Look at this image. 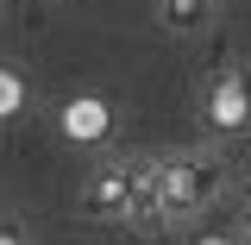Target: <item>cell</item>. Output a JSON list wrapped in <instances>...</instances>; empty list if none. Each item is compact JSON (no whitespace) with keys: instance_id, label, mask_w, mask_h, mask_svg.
Returning <instances> with one entry per match:
<instances>
[{"instance_id":"obj_4","label":"cell","mask_w":251,"mask_h":245,"mask_svg":"<svg viewBox=\"0 0 251 245\" xmlns=\"http://www.w3.org/2000/svg\"><path fill=\"white\" fill-rule=\"evenodd\" d=\"M157 13H163V26H170V31H201V26H214V0H157Z\"/></svg>"},{"instance_id":"obj_7","label":"cell","mask_w":251,"mask_h":245,"mask_svg":"<svg viewBox=\"0 0 251 245\" xmlns=\"http://www.w3.org/2000/svg\"><path fill=\"white\" fill-rule=\"evenodd\" d=\"M239 208H245V220H251V189H245V201H239Z\"/></svg>"},{"instance_id":"obj_1","label":"cell","mask_w":251,"mask_h":245,"mask_svg":"<svg viewBox=\"0 0 251 245\" xmlns=\"http://www.w3.org/2000/svg\"><path fill=\"white\" fill-rule=\"evenodd\" d=\"M226 189V157L214 151H176L157 163V201H163V220H188L201 214L207 201H220Z\"/></svg>"},{"instance_id":"obj_3","label":"cell","mask_w":251,"mask_h":245,"mask_svg":"<svg viewBox=\"0 0 251 245\" xmlns=\"http://www.w3.org/2000/svg\"><path fill=\"white\" fill-rule=\"evenodd\" d=\"M207 132H220V138H232V132H245L251 126V76L239 69V63H226L214 82H207Z\"/></svg>"},{"instance_id":"obj_5","label":"cell","mask_w":251,"mask_h":245,"mask_svg":"<svg viewBox=\"0 0 251 245\" xmlns=\"http://www.w3.org/2000/svg\"><path fill=\"white\" fill-rule=\"evenodd\" d=\"M25 107H31V88H25V76L6 63V69H0V120L13 126L19 113H25Z\"/></svg>"},{"instance_id":"obj_8","label":"cell","mask_w":251,"mask_h":245,"mask_svg":"<svg viewBox=\"0 0 251 245\" xmlns=\"http://www.w3.org/2000/svg\"><path fill=\"white\" fill-rule=\"evenodd\" d=\"M201 245H232V239H201Z\"/></svg>"},{"instance_id":"obj_6","label":"cell","mask_w":251,"mask_h":245,"mask_svg":"<svg viewBox=\"0 0 251 245\" xmlns=\"http://www.w3.org/2000/svg\"><path fill=\"white\" fill-rule=\"evenodd\" d=\"M0 245H31V239H25V226H19V220H6V226H0Z\"/></svg>"},{"instance_id":"obj_2","label":"cell","mask_w":251,"mask_h":245,"mask_svg":"<svg viewBox=\"0 0 251 245\" xmlns=\"http://www.w3.org/2000/svg\"><path fill=\"white\" fill-rule=\"evenodd\" d=\"M151 176H157V157H113V163H94V176L82 183V214L88 220H138Z\"/></svg>"}]
</instances>
